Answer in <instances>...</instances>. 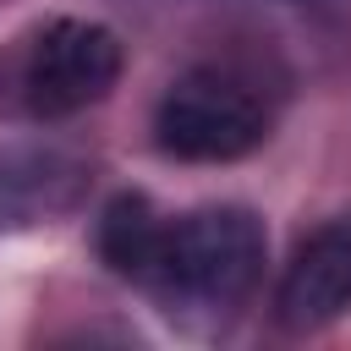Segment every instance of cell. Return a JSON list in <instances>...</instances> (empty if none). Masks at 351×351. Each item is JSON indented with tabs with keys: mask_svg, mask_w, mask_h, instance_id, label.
I'll list each match as a JSON object with an SVG mask.
<instances>
[{
	"mask_svg": "<svg viewBox=\"0 0 351 351\" xmlns=\"http://www.w3.org/2000/svg\"><path fill=\"white\" fill-rule=\"evenodd\" d=\"M269 137V104L263 93L230 71V66H192L181 71L159 110H154V143L192 165H225L252 154Z\"/></svg>",
	"mask_w": 351,
	"mask_h": 351,
	"instance_id": "obj_2",
	"label": "cell"
},
{
	"mask_svg": "<svg viewBox=\"0 0 351 351\" xmlns=\"http://www.w3.org/2000/svg\"><path fill=\"white\" fill-rule=\"evenodd\" d=\"M159 241H165V219L154 214V203L143 192H121L104 208V219H99V252L126 280H143L148 285L154 258H159Z\"/></svg>",
	"mask_w": 351,
	"mask_h": 351,
	"instance_id": "obj_5",
	"label": "cell"
},
{
	"mask_svg": "<svg viewBox=\"0 0 351 351\" xmlns=\"http://www.w3.org/2000/svg\"><path fill=\"white\" fill-rule=\"evenodd\" d=\"M115 77H121V38L99 22L60 16L22 49L16 93H22L27 115L60 121V115H77V110L99 104L115 88Z\"/></svg>",
	"mask_w": 351,
	"mask_h": 351,
	"instance_id": "obj_3",
	"label": "cell"
},
{
	"mask_svg": "<svg viewBox=\"0 0 351 351\" xmlns=\"http://www.w3.org/2000/svg\"><path fill=\"white\" fill-rule=\"evenodd\" d=\"M346 307H351V219L313 230L285 263L280 291H274V318L285 335L324 329Z\"/></svg>",
	"mask_w": 351,
	"mask_h": 351,
	"instance_id": "obj_4",
	"label": "cell"
},
{
	"mask_svg": "<svg viewBox=\"0 0 351 351\" xmlns=\"http://www.w3.org/2000/svg\"><path fill=\"white\" fill-rule=\"evenodd\" d=\"M263 252L269 241L252 208H236V203L197 208V214L165 219V241L148 285L181 313H230L258 285Z\"/></svg>",
	"mask_w": 351,
	"mask_h": 351,
	"instance_id": "obj_1",
	"label": "cell"
}]
</instances>
